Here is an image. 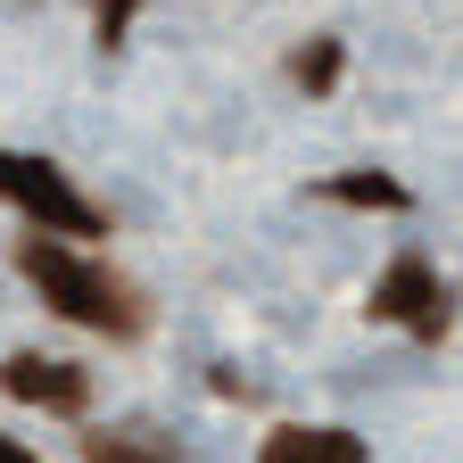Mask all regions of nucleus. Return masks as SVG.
Masks as SVG:
<instances>
[{"label":"nucleus","instance_id":"3","mask_svg":"<svg viewBox=\"0 0 463 463\" xmlns=\"http://www.w3.org/2000/svg\"><path fill=\"white\" fill-rule=\"evenodd\" d=\"M373 323H397V331H414V339H447V281L405 249L381 281H373V298H364Z\"/></svg>","mask_w":463,"mask_h":463},{"label":"nucleus","instance_id":"5","mask_svg":"<svg viewBox=\"0 0 463 463\" xmlns=\"http://www.w3.org/2000/svg\"><path fill=\"white\" fill-rule=\"evenodd\" d=\"M257 463H373V455H364V439H356V430L289 422V430H273V439H265V455H257Z\"/></svg>","mask_w":463,"mask_h":463},{"label":"nucleus","instance_id":"8","mask_svg":"<svg viewBox=\"0 0 463 463\" xmlns=\"http://www.w3.org/2000/svg\"><path fill=\"white\" fill-rule=\"evenodd\" d=\"M289 75H298L307 91H331V83H339V42H331V33H315V42L298 50V67H289Z\"/></svg>","mask_w":463,"mask_h":463},{"label":"nucleus","instance_id":"1","mask_svg":"<svg viewBox=\"0 0 463 463\" xmlns=\"http://www.w3.org/2000/svg\"><path fill=\"white\" fill-rule=\"evenodd\" d=\"M17 273L42 289V307L50 315H67L83 331H108V339H141L149 331V298L125 281V273H108L99 257L67 249L58 232H33V241H17Z\"/></svg>","mask_w":463,"mask_h":463},{"label":"nucleus","instance_id":"7","mask_svg":"<svg viewBox=\"0 0 463 463\" xmlns=\"http://www.w3.org/2000/svg\"><path fill=\"white\" fill-rule=\"evenodd\" d=\"M323 199H339V207H405V183L397 174H331Z\"/></svg>","mask_w":463,"mask_h":463},{"label":"nucleus","instance_id":"10","mask_svg":"<svg viewBox=\"0 0 463 463\" xmlns=\"http://www.w3.org/2000/svg\"><path fill=\"white\" fill-rule=\"evenodd\" d=\"M0 463H33V447H25V439H9V430H0Z\"/></svg>","mask_w":463,"mask_h":463},{"label":"nucleus","instance_id":"2","mask_svg":"<svg viewBox=\"0 0 463 463\" xmlns=\"http://www.w3.org/2000/svg\"><path fill=\"white\" fill-rule=\"evenodd\" d=\"M0 199L17 215H33V232H58V241H99L108 215L58 174L50 157H25V149H0Z\"/></svg>","mask_w":463,"mask_h":463},{"label":"nucleus","instance_id":"9","mask_svg":"<svg viewBox=\"0 0 463 463\" xmlns=\"http://www.w3.org/2000/svg\"><path fill=\"white\" fill-rule=\"evenodd\" d=\"M133 17H141V0H91V42L99 50H125Z\"/></svg>","mask_w":463,"mask_h":463},{"label":"nucleus","instance_id":"4","mask_svg":"<svg viewBox=\"0 0 463 463\" xmlns=\"http://www.w3.org/2000/svg\"><path fill=\"white\" fill-rule=\"evenodd\" d=\"M0 389H9L17 405H42V414H83V405H91V373L58 364V356H33V347L0 364Z\"/></svg>","mask_w":463,"mask_h":463},{"label":"nucleus","instance_id":"6","mask_svg":"<svg viewBox=\"0 0 463 463\" xmlns=\"http://www.w3.org/2000/svg\"><path fill=\"white\" fill-rule=\"evenodd\" d=\"M83 463H183V455H174V439H149V430H91Z\"/></svg>","mask_w":463,"mask_h":463}]
</instances>
